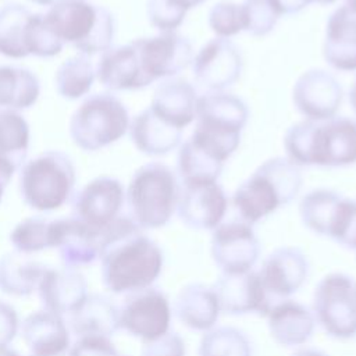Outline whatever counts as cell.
<instances>
[{"label": "cell", "instance_id": "28", "mask_svg": "<svg viewBox=\"0 0 356 356\" xmlns=\"http://www.w3.org/2000/svg\"><path fill=\"white\" fill-rule=\"evenodd\" d=\"M40 82L25 67L0 64V108L28 110L39 99Z\"/></svg>", "mask_w": 356, "mask_h": 356}, {"label": "cell", "instance_id": "4", "mask_svg": "<svg viewBox=\"0 0 356 356\" xmlns=\"http://www.w3.org/2000/svg\"><path fill=\"white\" fill-rule=\"evenodd\" d=\"M54 35L79 54L92 57L113 46L115 19L110 10L88 0H56L44 14Z\"/></svg>", "mask_w": 356, "mask_h": 356}, {"label": "cell", "instance_id": "10", "mask_svg": "<svg viewBox=\"0 0 356 356\" xmlns=\"http://www.w3.org/2000/svg\"><path fill=\"white\" fill-rule=\"evenodd\" d=\"M132 43L150 83L177 76L193 60L191 42L177 32H160L150 38L135 39Z\"/></svg>", "mask_w": 356, "mask_h": 356}, {"label": "cell", "instance_id": "51", "mask_svg": "<svg viewBox=\"0 0 356 356\" xmlns=\"http://www.w3.org/2000/svg\"><path fill=\"white\" fill-rule=\"evenodd\" d=\"M292 356H324V355L317 352V350H309L307 349V350H300V352H298V353H295Z\"/></svg>", "mask_w": 356, "mask_h": 356}, {"label": "cell", "instance_id": "32", "mask_svg": "<svg viewBox=\"0 0 356 356\" xmlns=\"http://www.w3.org/2000/svg\"><path fill=\"white\" fill-rule=\"evenodd\" d=\"M31 142L29 124L15 110L0 108V157L18 170L25 163Z\"/></svg>", "mask_w": 356, "mask_h": 356}, {"label": "cell", "instance_id": "33", "mask_svg": "<svg viewBox=\"0 0 356 356\" xmlns=\"http://www.w3.org/2000/svg\"><path fill=\"white\" fill-rule=\"evenodd\" d=\"M96 78L90 57L75 54L64 60L54 75L57 93L67 100H78L89 93Z\"/></svg>", "mask_w": 356, "mask_h": 356}, {"label": "cell", "instance_id": "29", "mask_svg": "<svg viewBox=\"0 0 356 356\" xmlns=\"http://www.w3.org/2000/svg\"><path fill=\"white\" fill-rule=\"evenodd\" d=\"M267 316L271 335L282 345H299L312 335L314 320L299 303L284 300L274 305Z\"/></svg>", "mask_w": 356, "mask_h": 356}, {"label": "cell", "instance_id": "47", "mask_svg": "<svg viewBox=\"0 0 356 356\" xmlns=\"http://www.w3.org/2000/svg\"><path fill=\"white\" fill-rule=\"evenodd\" d=\"M17 170L18 168L14 164H11L10 161L0 157V202L3 199V195H4V191H6L7 185L13 179V175Z\"/></svg>", "mask_w": 356, "mask_h": 356}, {"label": "cell", "instance_id": "1", "mask_svg": "<svg viewBox=\"0 0 356 356\" xmlns=\"http://www.w3.org/2000/svg\"><path fill=\"white\" fill-rule=\"evenodd\" d=\"M102 281L113 293L150 288L163 267L159 245L129 217L120 216L99 232Z\"/></svg>", "mask_w": 356, "mask_h": 356}, {"label": "cell", "instance_id": "46", "mask_svg": "<svg viewBox=\"0 0 356 356\" xmlns=\"http://www.w3.org/2000/svg\"><path fill=\"white\" fill-rule=\"evenodd\" d=\"M273 10L277 13L278 17L281 15H291L302 11L306 8L313 0H268Z\"/></svg>", "mask_w": 356, "mask_h": 356}, {"label": "cell", "instance_id": "11", "mask_svg": "<svg viewBox=\"0 0 356 356\" xmlns=\"http://www.w3.org/2000/svg\"><path fill=\"white\" fill-rule=\"evenodd\" d=\"M120 310V328L150 342L168 332L171 309L167 298L154 288L132 292Z\"/></svg>", "mask_w": 356, "mask_h": 356}, {"label": "cell", "instance_id": "52", "mask_svg": "<svg viewBox=\"0 0 356 356\" xmlns=\"http://www.w3.org/2000/svg\"><path fill=\"white\" fill-rule=\"evenodd\" d=\"M31 1L35 4H39V6H51L56 0H31Z\"/></svg>", "mask_w": 356, "mask_h": 356}, {"label": "cell", "instance_id": "49", "mask_svg": "<svg viewBox=\"0 0 356 356\" xmlns=\"http://www.w3.org/2000/svg\"><path fill=\"white\" fill-rule=\"evenodd\" d=\"M349 103H350L352 110H353L355 114H356V79H355V82H353L350 90H349Z\"/></svg>", "mask_w": 356, "mask_h": 356}, {"label": "cell", "instance_id": "56", "mask_svg": "<svg viewBox=\"0 0 356 356\" xmlns=\"http://www.w3.org/2000/svg\"><path fill=\"white\" fill-rule=\"evenodd\" d=\"M31 356H33V355H31Z\"/></svg>", "mask_w": 356, "mask_h": 356}, {"label": "cell", "instance_id": "31", "mask_svg": "<svg viewBox=\"0 0 356 356\" xmlns=\"http://www.w3.org/2000/svg\"><path fill=\"white\" fill-rule=\"evenodd\" d=\"M224 168V163L196 145L192 139L179 145L177 156V175L181 184L216 182Z\"/></svg>", "mask_w": 356, "mask_h": 356}, {"label": "cell", "instance_id": "16", "mask_svg": "<svg viewBox=\"0 0 356 356\" xmlns=\"http://www.w3.org/2000/svg\"><path fill=\"white\" fill-rule=\"evenodd\" d=\"M259 241L245 221H228L213 231L211 254L225 274L248 273L259 257Z\"/></svg>", "mask_w": 356, "mask_h": 356}, {"label": "cell", "instance_id": "57", "mask_svg": "<svg viewBox=\"0 0 356 356\" xmlns=\"http://www.w3.org/2000/svg\"><path fill=\"white\" fill-rule=\"evenodd\" d=\"M118 356H120V355H118Z\"/></svg>", "mask_w": 356, "mask_h": 356}, {"label": "cell", "instance_id": "54", "mask_svg": "<svg viewBox=\"0 0 356 356\" xmlns=\"http://www.w3.org/2000/svg\"><path fill=\"white\" fill-rule=\"evenodd\" d=\"M345 1H346L345 4H346L348 7H350L352 10L356 11V0H345Z\"/></svg>", "mask_w": 356, "mask_h": 356}, {"label": "cell", "instance_id": "20", "mask_svg": "<svg viewBox=\"0 0 356 356\" xmlns=\"http://www.w3.org/2000/svg\"><path fill=\"white\" fill-rule=\"evenodd\" d=\"M220 310L231 314L257 312L267 316L273 309L257 273L225 274L211 288Z\"/></svg>", "mask_w": 356, "mask_h": 356}, {"label": "cell", "instance_id": "25", "mask_svg": "<svg viewBox=\"0 0 356 356\" xmlns=\"http://www.w3.org/2000/svg\"><path fill=\"white\" fill-rule=\"evenodd\" d=\"M134 146L146 156H165L179 147L182 131L159 118L150 107L138 113L129 124Z\"/></svg>", "mask_w": 356, "mask_h": 356}, {"label": "cell", "instance_id": "53", "mask_svg": "<svg viewBox=\"0 0 356 356\" xmlns=\"http://www.w3.org/2000/svg\"><path fill=\"white\" fill-rule=\"evenodd\" d=\"M337 0H313V3H317L320 6H330V4H334Z\"/></svg>", "mask_w": 356, "mask_h": 356}, {"label": "cell", "instance_id": "39", "mask_svg": "<svg viewBox=\"0 0 356 356\" xmlns=\"http://www.w3.org/2000/svg\"><path fill=\"white\" fill-rule=\"evenodd\" d=\"M199 353L200 356H250V346L241 331L221 327L203 337Z\"/></svg>", "mask_w": 356, "mask_h": 356}, {"label": "cell", "instance_id": "41", "mask_svg": "<svg viewBox=\"0 0 356 356\" xmlns=\"http://www.w3.org/2000/svg\"><path fill=\"white\" fill-rule=\"evenodd\" d=\"M209 26L217 38L224 39L243 32L241 4L231 0L216 3L209 11Z\"/></svg>", "mask_w": 356, "mask_h": 356}, {"label": "cell", "instance_id": "38", "mask_svg": "<svg viewBox=\"0 0 356 356\" xmlns=\"http://www.w3.org/2000/svg\"><path fill=\"white\" fill-rule=\"evenodd\" d=\"M325 236L337 243L356 250V200L341 196L325 229Z\"/></svg>", "mask_w": 356, "mask_h": 356}, {"label": "cell", "instance_id": "5", "mask_svg": "<svg viewBox=\"0 0 356 356\" xmlns=\"http://www.w3.org/2000/svg\"><path fill=\"white\" fill-rule=\"evenodd\" d=\"M248 120L249 108L241 97L227 92H207L197 97L191 139L225 163L238 149Z\"/></svg>", "mask_w": 356, "mask_h": 356}, {"label": "cell", "instance_id": "8", "mask_svg": "<svg viewBox=\"0 0 356 356\" xmlns=\"http://www.w3.org/2000/svg\"><path fill=\"white\" fill-rule=\"evenodd\" d=\"M125 104L111 92L89 95L70 120V136L83 152H96L120 140L129 129Z\"/></svg>", "mask_w": 356, "mask_h": 356}, {"label": "cell", "instance_id": "35", "mask_svg": "<svg viewBox=\"0 0 356 356\" xmlns=\"http://www.w3.org/2000/svg\"><path fill=\"white\" fill-rule=\"evenodd\" d=\"M51 221L42 216L21 220L10 232V242L15 252L31 254L51 248Z\"/></svg>", "mask_w": 356, "mask_h": 356}, {"label": "cell", "instance_id": "14", "mask_svg": "<svg viewBox=\"0 0 356 356\" xmlns=\"http://www.w3.org/2000/svg\"><path fill=\"white\" fill-rule=\"evenodd\" d=\"M342 99L343 89L338 79L320 68L305 71L292 89L295 108L312 121H325L335 117Z\"/></svg>", "mask_w": 356, "mask_h": 356}, {"label": "cell", "instance_id": "18", "mask_svg": "<svg viewBox=\"0 0 356 356\" xmlns=\"http://www.w3.org/2000/svg\"><path fill=\"white\" fill-rule=\"evenodd\" d=\"M36 291L44 310L60 316L74 313L89 295L83 274L70 267H46Z\"/></svg>", "mask_w": 356, "mask_h": 356}, {"label": "cell", "instance_id": "36", "mask_svg": "<svg viewBox=\"0 0 356 356\" xmlns=\"http://www.w3.org/2000/svg\"><path fill=\"white\" fill-rule=\"evenodd\" d=\"M342 195L332 189L318 188L307 192L299 203L302 222L316 234L325 235L330 216Z\"/></svg>", "mask_w": 356, "mask_h": 356}, {"label": "cell", "instance_id": "9", "mask_svg": "<svg viewBox=\"0 0 356 356\" xmlns=\"http://www.w3.org/2000/svg\"><path fill=\"white\" fill-rule=\"evenodd\" d=\"M314 313L324 330L337 338L356 334V293L342 274L327 275L314 292Z\"/></svg>", "mask_w": 356, "mask_h": 356}, {"label": "cell", "instance_id": "30", "mask_svg": "<svg viewBox=\"0 0 356 356\" xmlns=\"http://www.w3.org/2000/svg\"><path fill=\"white\" fill-rule=\"evenodd\" d=\"M218 302L213 292L200 284H193L181 291L175 313L182 324L195 330H207L213 327L218 317Z\"/></svg>", "mask_w": 356, "mask_h": 356}, {"label": "cell", "instance_id": "24", "mask_svg": "<svg viewBox=\"0 0 356 356\" xmlns=\"http://www.w3.org/2000/svg\"><path fill=\"white\" fill-rule=\"evenodd\" d=\"M21 331L33 356H64L70 350V331L60 314L33 312L22 321Z\"/></svg>", "mask_w": 356, "mask_h": 356}, {"label": "cell", "instance_id": "13", "mask_svg": "<svg viewBox=\"0 0 356 356\" xmlns=\"http://www.w3.org/2000/svg\"><path fill=\"white\" fill-rule=\"evenodd\" d=\"M124 202L125 189L121 181L100 175L72 196V216L100 232L120 217Z\"/></svg>", "mask_w": 356, "mask_h": 356}, {"label": "cell", "instance_id": "17", "mask_svg": "<svg viewBox=\"0 0 356 356\" xmlns=\"http://www.w3.org/2000/svg\"><path fill=\"white\" fill-rule=\"evenodd\" d=\"M51 248L64 267L78 270L99 257V232L74 216L56 218L51 221Z\"/></svg>", "mask_w": 356, "mask_h": 356}, {"label": "cell", "instance_id": "23", "mask_svg": "<svg viewBox=\"0 0 356 356\" xmlns=\"http://www.w3.org/2000/svg\"><path fill=\"white\" fill-rule=\"evenodd\" d=\"M197 97L189 81L174 76L157 85L149 107L159 118L182 131L195 121Z\"/></svg>", "mask_w": 356, "mask_h": 356}, {"label": "cell", "instance_id": "12", "mask_svg": "<svg viewBox=\"0 0 356 356\" xmlns=\"http://www.w3.org/2000/svg\"><path fill=\"white\" fill-rule=\"evenodd\" d=\"M243 58L234 42L214 38L206 42L192 60L195 81L209 92H225L242 74Z\"/></svg>", "mask_w": 356, "mask_h": 356}, {"label": "cell", "instance_id": "2", "mask_svg": "<svg viewBox=\"0 0 356 356\" xmlns=\"http://www.w3.org/2000/svg\"><path fill=\"white\" fill-rule=\"evenodd\" d=\"M284 149L298 167H348L356 163V121L337 115L299 121L285 132Z\"/></svg>", "mask_w": 356, "mask_h": 356}, {"label": "cell", "instance_id": "45", "mask_svg": "<svg viewBox=\"0 0 356 356\" xmlns=\"http://www.w3.org/2000/svg\"><path fill=\"white\" fill-rule=\"evenodd\" d=\"M18 328L19 321L15 309L10 303L0 300V346H7L14 339Z\"/></svg>", "mask_w": 356, "mask_h": 356}, {"label": "cell", "instance_id": "6", "mask_svg": "<svg viewBox=\"0 0 356 356\" xmlns=\"http://www.w3.org/2000/svg\"><path fill=\"white\" fill-rule=\"evenodd\" d=\"M181 184L172 168L160 161L140 165L125 191L129 218L142 229L164 227L177 211Z\"/></svg>", "mask_w": 356, "mask_h": 356}, {"label": "cell", "instance_id": "26", "mask_svg": "<svg viewBox=\"0 0 356 356\" xmlns=\"http://www.w3.org/2000/svg\"><path fill=\"white\" fill-rule=\"evenodd\" d=\"M70 327L79 337L110 338L120 330V310L106 296L88 295L83 303L70 314Z\"/></svg>", "mask_w": 356, "mask_h": 356}, {"label": "cell", "instance_id": "3", "mask_svg": "<svg viewBox=\"0 0 356 356\" xmlns=\"http://www.w3.org/2000/svg\"><path fill=\"white\" fill-rule=\"evenodd\" d=\"M303 184L300 167L286 157L263 161L232 195V204L242 221L254 224L291 203Z\"/></svg>", "mask_w": 356, "mask_h": 356}, {"label": "cell", "instance_id": "43", "mask_svg": "<svg viewBox=\"0 0 356 356\" xmlns=\"http://www.w3.org/2000/svg\"><path fill=\"white\" fill-rule=\"evenodd\" d=\"M67 356H118V353L108 338L79 337Z\"/></svg>", "mask_w": 356, "mask_h": 356}, {"label": "cell", "instance_id": "22", "mask_svg": "<svg viewBox=\"0 0 356 356\" xmlns=\"http://www.w3.org/2000/svg\"><path fill=\"white\" fill-rule=\"evenodd\" d=\"M323 57L337 71H356V11L346 4L335 8L327 19Z\"/></svg>", "mask_w": 356, "mask_h": 356}, {"label": "cell", "instance_id": "55", "mask_svg": "<svg viewBox=\"0 0 356 356\" xmlns=\"http://www.w3.org/2000/svg\"><path fill=\"white\" fill-rule=\"evenodd\" d=\"M355 293H356V286H355Z\"/></svg>", "mask_w": 356, "mask_h": 356}, {"label": "cell", "instance_id": "27", "mask_svg": "<svg viewBox=\"0 0 356 356\" xmlns=\"http://www.w3.org/2000/svg\"><path fill=\"white\" fill-rule=\"evenodd\" d=\"M44 268L28 254L6 253L0 257V291L10 296H29L38 289Z\"/></svg>", "mask_w": 356, "mask_h": 356}, {"label": "cell", "instance_id": "40", "mask_svg": "<svg viewBox=\"0 0 356 356\" xmlns=\"http://www.w3.org/2000/svg\"><path fill=\"white\" fill-rule=\"evenodd\" d=\"M243 31L252 36H266L277 25L278 15L268 0H243L241 3Z\"/></svg>", "mask_w": 356, "mask_h": 356}, {"label": "cell", "instance_id": "50", "mask_svg": "<svg viewBox=\"0 0 356 356\" xmlns=\"http://www.w3.org/2000/svg\"><path fill=\"white\" fill-rule=\"evenodd\" d=\"M0 356H21V355L7 345V346H0Z\"/></svg>", "mask_w": 356, "mask_h": 356}, {"label": "cell", "instance_id": "7", "mask_svg": "<svg viewBox=\"0 0 356 356\" xmlns=\"http://www.w3.org/2000/svg\"><path fill=\"white\" fill-rule=\"evenodd\" d=\"M76 170L61 150H46L19 168L18 189L26 206L38 211H54L72 196Z\"/></svg>", "mask_w": 356, "mask_h": 356}, {"label": "cell", "instance_id": "42", "mask_svg": "<svg viewBox=\"0 0 356 356\" xmlns=\"http://www.w3.org/2000/svg\"><path fill=\"white\" fill-rule=\"evenodd\" d=\"M186 13L174 0H149L146 6L150 25L160 32H175L182 25Z\"/></svg>", "mask_w": 356, "mask_h": 356}, {"label": "cell", "instance_id": "34", "mask_svg": "<svg viewBox=\"0 0 356 356\" xmlns=\"http://www.w3.org/2000/svg\"><path fill=\"white\" fill-rule=\"evenodd\" d=\"M32 11L19 4L8 3L0 7V54L7 58L28 57L25 49V28Z\"/></svg>", "mask_w": 356, "mask_h": 356}, {"label": "cell", "instance_id": "19", "mask_svg": "<svg viewBox=\"0 0 356 356\" xmlns=\"http://www.w3.org/2000/svg\"><path fill=\"white\" fill-rule=\"evenodd\" d=\"M307 274V260L298 248H280L263 263L257 273L260 282L274 306L273 300L295 292Z\"/></svg>", "mask_w": 356, "mask_h": 356}, {"label": "cell", "instance_id": "21", "mask_svg": "<svg viewBox=\"0 0 356 356\" xmlns=\"http://www.w3.org/2000/svg\"><path fill=\"white\" fill-rule=\"evenodd\" d=\"M95 71L99 82L110 92L139 90L150 85L132 42L103 51Z\"/></svg>", "mask_w": 356, "mask_h": 356}, {"label": "cell", "instance_id": "44", "mask_svg": "<svg viewBox=\"0 0 356 356\" xmlns=\"http://www.w3.org/2000/svg\"><path fill=\"white\" fill-rule=\"evenodd\" d=\"M185 348L182 339L172 332H167L160 338L145 342L142 356H184Z\"/></svg>", "mask_w": 356, "mask_h": 356}, {"label": "cell", "instance_id": "48", "mask_svg": "<svg viewBox=\"0 0 356 356\" xmlns=\"http://www.w3.org/2000/svg\"><path fill=\"white\" fill-rule=\"evenodd\" d=\"M174 1L178 3L181 7H184L186 11H189L191 8L203 4L206 0H174Z\"/></svg>", "mask_w": 356, "mask_h": 356}, {"label": "cell", "instance_id": "37", "mask_svg": "<svg viewBox=\"0 0 356 356\" xmlns=\"http://www.w3.org/2000/svg\"><path fill=\"white\" fill-rule=\"evenodd\" d=\"M64 43L54 35L44 14L32 13L25 28V49L28 56L50 58L61 53Z\"/></svg>", "mask_w": 356, "mask_h": 356}, {"label": "cell", "instance_id": "15", "mask_svg": "<svg viewBox=\"0 0 356 356\" xmlns=\"http://www.w3.org/2000/svg\"><path fill=\"white\" fill-rule=\"evenodd\" d=\"M227 209L228 197L218 181L181 184L177 213L185 225L214 229L221 224Z\"/></svg>", "mask_w": 356, "mask_h": 356}]
</instances>
